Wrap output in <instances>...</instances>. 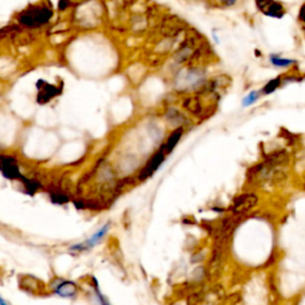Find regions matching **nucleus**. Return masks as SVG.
Masks as SVG:
<instances>
[{"mask_svg":"<svg viewBox=\"0 0 305 305\" xmlns=\"http://www.w3.org/2000/svg\"><path fill=\"white\" fill-rule=\"evenodd\" d=\"M53 17V11L48 8H31L23 12L19 17V22L29 28L44 26Z\"/></svg>","mask_w":305,"mask_h":305,"instance_id":"nucleus-1","label":"nucleus"},{"mask_svg":"<svg viewBox=\"0 0 305 305\" xmlns=\"http://www.w3.org/2000/svg\"><path fill=\"white\" fill-rule=\"evenodd\" d=\"M255 4L262 15L272 18H283L286 15V10L278 0H255Z\"/></svg>","mask_w":305,"mask_h":305,"instance_id":"nucleus-2","label":"nucleus"},{"mask_svg":"<svg viewBox=\"0 0 305 305\" xmlns=\"http://www.w3.org/2000/svg\"><path fill=\"white\" fill-rule=\"evenodd\" d=\"M37 88L40 91V93L37 95V101L41 104H44L50 100L52 98H54L56 94L59 93V88L53 86L50 84H47L44 80H38Z\"/></svg>","mask_w":305,"mask_h":305,"instance_id":"nucleus-3","label":"nucleus"},{"mask_svg":"<svg viewBox=\"0 0 305 305\" xmlns=\"http://www.w3.org/2000/svg\"><path fill=\"white\" fill-rule=\"evenodd\" d=\"M165 154H166L165 148L160 149V150H159L157 154H155L154 157L150 159V161L148 162L147 166H145V168L142 171L140 179L148 178V176H150L152 173L157 171V169L159 168V166H160L165 160Z\"/></svg>","mask_w":305,"mask_h":305,"instance_id":"nucleus-4","label":"nucleus"},{"mask_svg":"<svg viewBox=\"0 0 305 305\" xmlns=\"http://www.w3.org/2000/svg\"><path fill=\"white\" fill-rule=\"evenodd\" d=\"M109 228H110V223H106V224L103 225L97 233L93 234V235H92L90 239L86 241V242L72 247V248H70V250H77V251L85 250V249H87V248H91V247L95 246V244H97L98 242H100L103 237L106 235V233L109 232Z\"/></svg>","mask_w":305,"mask_h":305,"instance_id":"nucleus-5","label":"nucleus"},{"mask_svg":"<svg viewBox=\"0 0 305 305\" xmlns=\"http://www.w3.org/2000/svg\"><path fill=\"white\" fill-rule=\"evenodd\" d=\"M3 174H4L6 178L10 179H16V178H22L20 173L18 171V167H17L15 164V160L12 158L3 157V167H2Z\"/></svg>","mask_w":305,"mask_h":305,"instance_id":"nucleus-6","label":"nucleus"},{"mask_svg":"<svg viewBox=\"0 0 305 305\" xmlns=\"http://www.w3.org/2000/svg\"><path fill=\"white\" fill-rule=\"evenodd\" d=\"M258 203V197L255 196V194H243V196H241L239 199L236 200L235 203V210L239 211V212H242V211H247L251 209L253 207H255Z\"/></svg>","mask_w":305,"mask_h":305,"instance_id":"nucleus-7","label":"nucleus"},{"mask_svg":"<svg viewBox=\"0 0 305 305\" xmlns=\"http://www.w3.org/2000/svg\"><path fill=\"white\" fill-rule=\"evenodd\" d=\"M55 293L61 297H74L77 294V285L70 282H60L54 286Z\"/></svg>","mask_w":305,"mask_h":305,"instance_id":"nucleus-8","label":"nucleus"},{"mask_svg":"<svg viewBox=\"0 0 305 305\" xmlns=\"http://www.w3.org/2000/svg\"><path fill=\"white\" fill-rule=\"evenodd\" d=\"M269 62L274 67H278V68H290V67L297 65L296 60L282 58V56L275 54L269 55Z\"/></svg>","mask_w":305,"mask_h":305,"instance_id":"nucleus-9","label":"nucleus"},{"mask_svg":"<svg viewBox=\"0 0 305 305\" xmlns=\"http://www.w3.org/2000/svg\"><path fill=\"white\" fill-rule=\"evenodd\" d=\"M283 85V77H276L274 79L269 80L267 84L265 85L264 88L261 90L262 94H271L273 92H275L278 88Z\"/></svg>","mask_w":305,"mask_h":305,"instance_id":"nucleus-10","label":"nucleus"},{"mask_svg":"<svg viewBox=\"0 0 305 305\" xmlns=\"http://www.w3.org/2000/svg\"><path fill=\"white\" fill-rule=\"evenodd\" d=\"M182 135H183L182 129L175 130L174 133L171 134V136H169V138L167 140V143H166V145H165L166 152H171L173 149H174L176 143H178L180 140V137H182Z\"/></svg>","mask_w":305,"mask_h":305,"instance_id":"nucleus-11","label":"nucleus"},{"mask_svg":"<svg viewBox=\"0 0 305 305\" xmlns=\"http://www.w3.org/2000/svg\"><path fill=\"white\" fill-rule=\"evenodd\" d=\"M259 98H260V93H259V92H257V91H251L250 93L248 94L247 97L243 99L242 105L244 106V108H247V106L253 105L254 103H257V100H258Z\"/></svg>","mask_w":305,"mask_h":305,"instance_id":"nucleus-12","label":"nucleus"},{"mask_svg":"<svg viewBox=\"0 0 305 305\" xmlns=\"http://www.w3.org/2000/svg\"><path fill=\"white\" fill-rule=\"evenodd\" d=\"M298 20L301 24V28L305 31V5L301 6V9L299 10V15H298Z\"/></svg>","mask_w":305,"mask_h":305,"instance_id":"nucleus-13","label":"nucleus"},{"mask_svg":"<svg viewBox=\"0 0 305 305\" xmlns=\"http://www.w3.org/2000/svg\"><path fill=\"white\" fill-rule=\"evenodd\" d=\"M221 2H222V4H224L225 6H233L236 4L237 0H221Z\"/></svg>","mask_w":305,"mask_h":305,"instance_id":"nucleus-14","label":"nucleus"}]
</instances>
